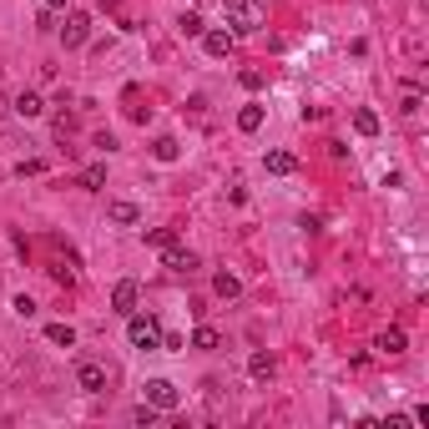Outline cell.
Masks as SVG:
<instances>
[{"mask_svg":"<svg viewBox=\"0 0 429 429\" xmlns=\"http://www.w3.org/2000/svg\"><path fill=\"white\" fill-rule=\"evenodd\" d=\"M218 344H223V334H218V329H207V324H197V329H192V349H202V354H212V349H218Z\"/></svg>","mask_w":429,"mask_h":429,"instance_id":"13","label":"cell"},{"mask_svg":"<svg viewBox=\"0 0 429 429\" xmlns=\"http://www.w3.org/2000/svg\"><path fill=\"white\" fill-rule=\"evenodd\" d=\"M273 369H278V364H273V354H263V349L248 359V374H253V379H273Z\"/></svg>","mask_w":429,"mask_h":429,"instance_id":"14","label":"cell"},{"mask_svg":"<svg viewBox=\"0 0 429 429\" xmlns=\"http://www.w3.org/2000/svg\"><path fill=\"white\" fill-rule=\"evenodd\" d=\"M11 308H16V313H21V318H31V313H36V303H31V298H26V293H21V298H16V303H11Z\"/></svg>","mask_w":429,"mask_h":429,"instance_id":"26","label":"cell"},{"mask_svg":"<svg viewBox=\"0 0 429 429\" xmlns=\"http://www.w3.org/2000/svg\"><path fill=\"white\" fill-rule=\"evenodd\" d=\"M41 112H46V101H41L36 91H21V96H16V117H26V122H36Z\"/></svg>","mask_w":429,"mask_h":429,"instance_id":"12","label":"cell"},{"mask_svg":"<svg viewBox=\"0 0 429 429\" xmlns=\"http://www.w3.org/2000/svg\"><path fill=\"white\" fill-rule=\"evenodd\" d=\"M258 127H263V106H258V101H248L243 112H238V132H258Z\"/></svg>","mask_w":429,"mask_h":429,"instance_id":"15","label":"cell"},{"mask_svg":"<svg viewBox=\"0 0 429 429\" xmlns=\"http://www.w3.org/2000/svg\"><path fill=\"white\" fill-rule=\"evenodd\" d=\"M137 298H142V288H137L132 278H122V283L112 288V308H117L122 318H127V313H137Z\"/></svg>","mask_w":429,"mask_h":429,"instance_id":"7","label":"cell"},{"mask_svg":"<svg viewBox=\"0 0 429 429\" xmlns=\"http://www.w3.org/2000/svg\"><path fill=\"white\" fill-rule=\"evenodd\" d=\"M147 243L167 253V248H177V233H172V228H152V233H147Z\"/></svg>","mask_w":429,"mask_h":429,"instance_id":"22","label":"cell"},{"mask_svg":"<svg viewBox=\"0 0 429 429\" xmlns=\"http://www.w3.org/2000/svg\"><path fill=\"white\" fill-rule=\"evenodd\" d=\"M46 344L71 349V344H76V329H71V324H51V329H46Z\"/></svg>","mask_w":429,"mask_h":429,"instance_id":"16","label":"cell"},{"mask_svg":"<svg viewBox=\"0 0 429 429\" xmlns=\"http://www.w3.org/2000/svg\"><path fill=\"white\" fill-rule=\"evenodd\" d=\"M374 349L394 359V354H404V349H409V339H404V329H384V334H379V344H374Z\"/></svg>","mask_w":429,"mask_h":429,"instance_id":"11","label":"cell"},{"mask_svg":"<svg viewBox=\"0 0 429 429\" xmlns=\"http://www.w3.org/2000/svg\"><path fill=\"white\" fill-rule=\"evenodd\" d=\"M223 6H228V26H233V36H253V31L268 26L263 0H223Z\"/></svg>","mask_w":429,"mask_h":429,"instance_id":"1","label":"cell"},{"mask_svg":"<svg viewBox=\"0 0 429 429\" xmlns=\"http://www.w3.org/2000/svg\"><path fill=\"white\" fill-rule=\"evenodd\" d=\"M76 384H81L86 394H101V389H106V369H101L96 359H76Z\"/></svg>","mask_w":429,"mask_h":429,"instance_id":"5","label":"cell"},{"mask_svg":"<svg viewBox=\"0 0 429 429\" xmlns=\"http://www.w3.org/2000/svg\"><path fill=\"white\" fill-rule=\"evenodd\" d=\"M127 339L132 349H162V329H157L152 313H127Z\"/></svg>","mask_w":429,"mask_h":429,"instance_id":"2","label":"cell"},{"mask_svg":"<svg viewBox=\"0 0 429 429\" xmlns=\"http://www.w3.org/2000/svg\"><path fill=\"white\" fill-rule=\"evenodd\" d=\"M238 81H243L248 91H258V86H263V71H253V66H248V71H238Z\"/></svg>","mask_w":429,"mask_h":429,"instance_id":"24","label":"cell"},{"mask_svg":"<svg viewBox=\"0 0 429 429\" xmlns=\"http://www.w3.org/2000/svg\"><path fill=\"white\" fill-rule=\"evenodd\" d=\"M106 218H112L117 228H132V223H142V207L127 202V197H112V202H106Z\"/></svg>","mask_w":429,"mask_h":429,"instance_id":"6","label":"cell"},{"mask_svg":"<svg viewBox=\"0 0 429 429\" xmlns=\"http://www.w3.org/2000/svg\"><path fill=\"white\" fill-rule=\"evenodd\" d=\"M142 394H147V404H152L157 414H162V409H177V404H182V389H177L172 379H147V384H142Z\"/></svg>","mask_w":429,"mask_h":429,"instance_id":"3","label":"cell"},{"mask_svg":"<svg viewBox=\"0 0 429 429\" xmlns=\"http://www.w3.org/2000/svg\"><path fill=\"white\" fill-rule=\"evenodd\" d=\"M202 51L207 56H228L233 51V31H202Z\"/></svg>","mask_w":429,"mask_h":429,"instance_id":"10","label":"cell"},{"mask_svg":"<svg viewBox=\"0 0 429 429\" xmlns=\"http://www.w3.org/2000/svg\"><path fill=\"white\" fill-rule=\"evenodd\" d=\"M46 6H51V11H61V6H66V0H46Z\"/></svg>","mask_w":429,"mask_h":429,"instance_id":"27","label":"cell"},{"mask_svg":"<svg viewBox=\"0 0 429 429\" xmlns=\"http://www.w3.org/2000/svg\"><path fill=\"white\" fill-rule=\"evenodd\" d=\"M16 172H21V177H41V172H46V162H21Z\"/></svg>","mask_w":429,"mask_h":429,"instance_id":"25","label":"cell"},{"mask_svg":"<svg viewBox=\"0 0 429 429\" xmlns=\"http://www.w3.org/2000/svg\"><path fill=\"white\" fill-rule=\"evenodd\" d=\"M132 419H137V424H142V429H147V424H157V409H152V404H147V399H142V404H137V409H132Z\"/></svg>","mask_w":429,"mask_h":429,"instance_id":"23","label":"cell"},{"mask_svg":"<svg viewBox=\"0 0 429 429\" xmlns=\"http://www.w3.org/2000/svg\"><path fill=\"white\" fill-rule=\"evenodd\" d=\"M86 36H91V16H86V11H71V16H66V26H61V41H66V51L86 46Z\"/></svg>","mask_w":429,"mask_h":429,"instance_id":"4","label":"cell"},{"mask_svg":"<svg viewBox=\"0 0 429 429\" xmlns=\"http://www.w3.org/2000/svg\"><path fill=\"white\" fill-rule=\"evenodd\" d=\"M162 258H167V273H177V278L197 273V253H187V248H167Z\"/></svg>","mask_w":429,"mask_h":429,"instance_id":"8","label":"cell"},{"mask_svg":"<svg viewBox=\"0 0 429 429\" xmlns=\"http://www.w3.org/2000/svg\"><path fill=\"white\" fill-rule=\"evenodd\" d=\"M202 31H207V26H202V16H192V11H187L182 21H177V36H187V41H197Z\"/></svg>","mask_w":429,"mask_h":429,"instance_id":"21","label":"cell"},{"mask_svg":"<svg viewBox=\"0 0 429 429\" xmlns=\"http://www.w3.org/2000/svg\"><path fill=\"white\" fill-rule=\"evenodd\" d=\"M263 167L273 172V177H288V172H298V157H293V152H268Z\"/></svg>","mask_w":429,"mask_h":429,"instance_id":"9","label":"cell"},{"mask_svg":"<svg viewBox=\"0 0 429 429\" xmlns=\"http://www.w3.org/2000/svg\"><path fill=\"white\" fill-rule=\"evenodd\" d=\"M177 152H182L177 137H157V142H152V157H157V162H177Z\"/></svg>","mask_w":429,"mask_h":429,"instance_id":"17","label":"cell"},{"mask_svg":"<svg viewBox=\"0 0 429 429\" xmlns=\"http://www.w3.org/2000/svg\"><path fill=\"white\" fill-rule=\"evenodd\" d=\"M212 288H218V298H238V293H243V283H238L233 273H218V278H212Z\"/></svg>","mask_w":429,"mask_h":429,"instance_id":"20","label":"cell"},{"mask_svg":"<svg viewBox=\"0 0 429 429\" xmlns=\"http://www.w3.org/2000/svg\"><path fill=\"white\" fill-rule=\"evenodd\" d=\"M354 132L359 137H374V132H379V117H374L369 106H359V112H354Z\"/></svg>","mask_w":429,"mask_h":429,"instance_id":"18","label":"cell"},{"mask_svg":"<svg viewBox=\"0 0 429 429\" xmlns=\"http://www.w3.org/2000/svg\"><path fill=\"white\" fill-rule=\"evenodd\" d=\"M101 182H106V162H91V167L81 172V187H86V192H101Z\"/></svg>","mask_w":429,"mask_h":429,"instance_id":"19","label":"cell"}]
</instances>
